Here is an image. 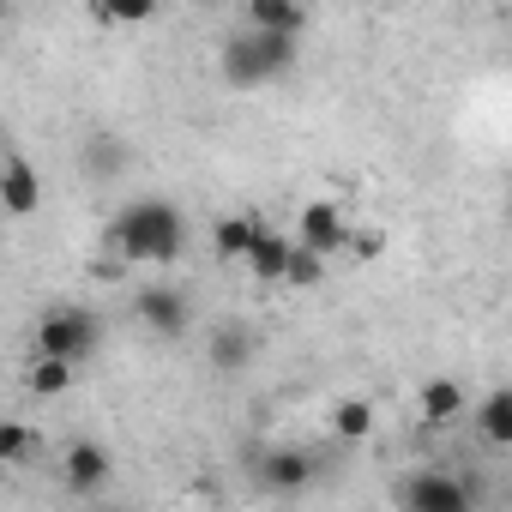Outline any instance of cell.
<instances>
[{
    "instance_id": "8992f818",
    "label": "cell",
    "mask_w": 512,
    "mask_h": 512,
    "mask_svg": "<svg viewBox=\"0 0 512 512\" xmlns=\"http://www.w3.org/2000/svg\"><path fill=\"white\" fill-rule=\"evenodd\" d=\"M296 241H308V247H320V253H338V247H350V223H344V211H338L332 199H314V205H302V217H296Z\"/></svg>"
},
{
    "instance_id": "9c48e42d",
    "label": "cell",
    "mask_w": 512,
    "mask_h": 512,
    "mask_svg": "<svg viewBox=\"0 0 512 512\" xmlns=\"http://www.w3.org/2000/svg\"><path fill=\"white\" fill-rule=\"evenodd\" d=\"M290 253H296V241L284 235V229H266L260 241H253V253H247V272L260 278V284H290Z\"/></svg>"
},
{
    "instance_id": "ba28073f",
    "label": "cell",
    "mask_w": 512,
    "mask_h": 512,
    "mask_svg": "<svg viewBox=\"0 0 512 512\" xmlns=\"http://www.w3.org/2000/svg\"><path fill=\"white\" fill-rule=\"evenodd\" d=\"M61 476H67L73 494H97V488L109 482V446H97V440H73L67 458H61Z\"/></svg>"
},
{
    "instance_id": "ac0fdd59",
    "label": "cell",
    "mask_w": 512,
    "mask_h": 512,
    "mask_svg": "<svg viewBox=\"0 0 512 512\" xmlns=\"http://www.w3.org/2000/svg\"><path fill=\"white\" fill-rule=\"evenodd\" d=\"M332 428H338L344 440H368V434H374V404H368V398H338Z\"/></svg>"
},
{
    "instance_id": "5b68a950",
    "label": "cell",
    "mask_w": 512,
    "mask_h": 512,
    "mask_svg": "<svg viewBox=\"0 0 512 512\" xmlns=\"http://www.w3.org/2000/svg\"><path fill=\"white\" fill-rule=\"evenodd\" d=\"M133 314H139L157 338H181V332H187V320H193L187 296H181V290H169V284H145V290L133 296Z\"/></svg>"
},
{
    "instance_id": "d6986e66",
    "label": "cell",
    "mask_w": 512,
    "mask_h": 512,
    "mask_svg": "<svg viewBox=\"0 0 512 512\" xmlns=\"http://www.w3.org/2000/svg\"><path fill=\"white\" fill-rule=\"evenodd\" d=\"M326 260H332V253H320V247L296 241V253H290V284H296V290H314V284H326Z\"/></svg>"
},
{
    "instance_id": "44dd1931",
    "label": "cell",
    "mask_w": 512,
    "mask_h": 512,
    "mask_svg": "<svg viewBox=\"0 0 512 512\" xmlns=\"http://www.w3.org/2000/svg\"><path fill=\"white\" fill-rule=\"evenodd\" d=\"M350 241H356V253H362V260H374V253L386 247V235H350Z\"/></svg>"
},
{
    "instance_id": "4fadbf2b",
    "label": "cell",
    "mask_w": 512,
    "mask_h": 512,
    "mask_svg": "<svg viewBox=\"0 0 512 512\" xmlns=\"http://www.w3.org/2000/svg\"><path fill=\"white\" fill-rule=\"evenodd\" d=\"M260 476H266L278 494H302V488L314 482V458H308V452H272V458L260 464Z\"/></svg>"
},
{
    "instance_id": "30bf717a",
    "label": "cell",
    "mask_w": 512,
    "mask_h": 512,
    "mask_svg": "<svg viewBox=\"0 0 512 512\" xmlns=\"http://www.w3.org/2000/svg\"><path fill=\"white\" fill-rule=\"evenodd\" d=\"M266 229H272V223H260L253 211H235V217H217V223H211V241H217L223 260H247L253 241H260Z\"/></svg>"
},
{
    "instance_id": "277c9868",
    "label": "cell",
    "mask_w": 512,
    "mask_h": 512,
    "mask_svg": "<svg viewBox=\"0 0 512 512\" xmlns=\"http://www.w3.org/2000/svg\"><path fill=\"white\" fill-rule=\"evenodd\" d=\"M398 506H410V512H470V488H464L458 476H446V470L428 464V470L404 476Z\"/></svg>"
},
{
    "instance_id": "8fae6325",
    "label": "cell",
    "mask_w": 512,
    "mask_h": 512,
    "mask_svg": "<svg viewBox=\"0 0 512 512\" xmlns=\"http://www.w3.org/2000/svg\"><path fill=\"white\" fill-rule=\"evenodd\" d=\"M253 362V332L241 326V320H223L217 332H211V368L217 374H241Z\"/></svg>"
},
{
    "instance_id": "7402d4cb",
    "label": "cell",
    "mask_w": 512,
    "mask_h": 512,
    "mask_svg": "<svg viewBox=\"0 0 512 512\" xmlns=\"http://www.w3.org/2000/svg\"><path fill=\"white\" fill-rule=\"evenodd\" d=\"M506 494H512V488H506Z\"/></svg>"
},
{
    "instance_id": "7c38bea8",
    "label": "cell",
    "mask_w": 512,
    "mask_h": 512,
    "mask_svg": "<svg viewBox=\"0 0 512 512\" xmlns=\"http://www.w3.org/2000/svg\"><path fill=\"white\" fill-rule=\"evenodd\" d=\"M476 434H482L488 446H506V452H512V386H494V392L482 398V410H476Z\"/></svg>"
},
{
    "instance_id": "7a4b0ae2",
    "label": "cell",
    "mask_w": 512,
    "mask_h": 512,
    "mask_svg": "<svg viewBox=\"0 0 512 512\" xmlns=\"http://www.w3.org/2000/svg\"><path fill=\"white\" fill-rule=\"evenodd\" d=\"M302 55V37L296 31H260V25H247V31H229L217 67H223V85L235 91H260L272 79H284Z\"/></svg>"
},
{
    "instance_id": "ffe728a7",
    "label": "cell",
    "mask_w": 512,
    "mask_h": 512,
    "mask_svg": "<svg viewBox=\"0 0 512 512\" xmlns=\"http://www.w3.org/2000/svg\"><path fill=\"white\" fill-rule=\"evenodd\" d=\"M31 452V428L25 422H7V428H0V464H19Z\"/></svg>"
},
{
    "instance_id": "e0dca14e",
    "label": "cell",
    "mask_w": 512,
    "mask_h": 512,
    "mask_svg": "<svg viewBox=\"0 0 512 512\" xmlns=\"http://www.w3.org/2000/svg\"><path fill=\"white\" fill-rule=\"evenodd\" d=\"M157 7L163 0H91L97 25H145V19H157Z\"/></svg>"
},
{
    "instance_id": "6da1fadb",
    "label": "cell",
    "mask_w": 512,
    "mask_h": 512,
    "mask_svg": "<svg viewBox=\"0 0 512 512\" xmlns=\"http://www.w3.org/2000/svg\"><path fill=\"white\" fill-rule=\"evenodd\" d=\"M109 241H115V253H127L133 266H169L187 247V217L169 199H127L115 211V223H109Z\"/></svg>"
},
{
    "instance_id": "5bb4252c",
    "label": "cell",
    "mask_w": 512,
    "mask_h": 512,
    "mask_svg": "<svg viewBox=\"0 0 512 512\" xmlns=\"http://www.w3.org/2000/svg\"><path fill=\"white\" fill-rule=\"evenodd\" d=\"M241 7H247V25H260V31H296L302 37V25H308L302 0H241Z\"/></svg>"
},
{
    "instance_id": "2e32d148",
    "label": "cell",
    "mask_w": 512,
    "mask_h": 512,
    "mask_svg": "<svg viewBox=\"0 0 512 512\" xmlns=\"http://www.w3.org/2000/svg\"><path fill=\"white\" fill-rule=\"evenodd\" d=\"M73 368H79V362H67V356H43V350H37V368H31V392H37V398H61V392L73 386Z\"/></svg>"
},
{
    "instance_id": "52a82bcc",
    "label": "cell",
    "mask_w": 512,
    "mask_h": 512,
    "mask_svg": "<svg viewBox=\"0 0 512 512\" xmlns=\"http://www.w3.org/2000/svg\"><path fill=\"white\" fill-rule=\"evenodd\" d=\"M0 205H7L13 217H31L43 205V175L19 151H7V169H0Z\"/></svg>"
},
{
    "instance_id": "9a60e30c",
    "label": "cell",
    "mask_w": 512,
    "mask_h": 512,
    "mask_svg": "<svg viewBox=\"0 0 512 512\" xmlns=\"http://www.w3.org/2000/svg\"><path fill=\"white\" fill-rule=\"evenodd\" d=\"M422 416L440 428V422H458L464 416V386L458 380H428L422 386Z\"/></svg>"
},
{
    "instance_id": "3957f363",
    "label": "cell",
    "mask_w": 512,
    "mask_h": 512,
    "mask_svg": "<svg viewBox=\"0 0 512 512\" xmlns=\"http://www.w3.org/2000/svg\"><path fill=\"white\" fill-rule=\"evenodd\" d=\"M103 344V320L91 308H49L37 320V350L43 356H67V362H91Z\"/></svg>"
}]
</instances>
